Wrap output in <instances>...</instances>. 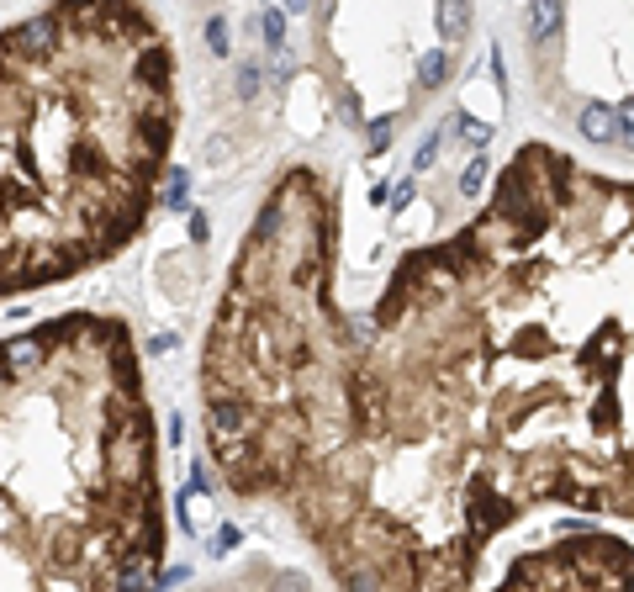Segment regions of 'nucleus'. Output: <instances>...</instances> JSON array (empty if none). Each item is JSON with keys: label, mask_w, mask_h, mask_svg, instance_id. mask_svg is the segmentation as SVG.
I'll return each mask as SVG.
<instances>
[{"label": "nucleus", "mask_w": 634, "mask_h": 592, "mask_svg": "<svg viewBox=\"0 0 634 592\" xmlns=\"http://www.w3.org/2000/svg\"><path fill=\"white\" fill-rule=\"evenodd\" d=\"M339 196L270 185L228 270L201 423L232 497L281 503L339 588H476L539 508L630 519V180L523 143L492 201L334 301Z\"/></svg>", "instance_id": "nucleus-1"}, {"label": "nucleus", "mask_w": 634, "mask_h": 592, "mask_svg": "<svg viewBox=\"0 0 634 592\" xmlns=\"http://www.w3.org/2000/svg\"><path fill=\"white\" fill-rule=\"evenodd\" d=\"M174 122V48L148 5L48 0L0 32V301L143 233Z\"/></svg>", "instance_id": "nucleus-2"}, {"label": "nucleus", "mask_w": 634, "mask_h": 592, "mask_svg": "<svg viewBox=\"0 0 634 592\" xmlns=\"http://www.w3.org/2000/svg\"><path fill=\"white\" fill-rule=\"evenodd\" d=\"M165 539L132 328L58 312L0 339V588H148Z\"/></svg>", "instance_id": "nucleus-3"}, {"label": "nucleus", "mask_w": 634, "mask_h": 592, "mask_svg": "<svg viewBox=\"0 0 634 592\" xmlns=\"http://www.w3.org/2000/svg\"><path fill=\"white\" fill-rule=\"evenodd\" d=\"M624 582H630V539L613 534L561 539L508 566V588H624Z\"/></svg>", "instance_id": "nucleus-4"}, {"label": "nucleus", "mask_w": 634, "mask_h": 592, "mask_svg": "<svg viewBox=\"0 0 634 592\" xmlns=\"http://www.w3.org/2000/svg\"><path fill=\"white\" fill-rule=\"evenodd\" d=\"M439 32L444 43H461L470 32V0H439Z\"/></svg>", "instance_id": "nucleus-5"}, {"label": "nucleus", "mask_w": 634, "mask_h": 592, "mask_svg": "<svg viewBox=\"0 0 634 592\" xmlns=\"http://www.w3.org/2000/svg\"><path fill=\"white\" fill-rule=\"evenodd\" d=\"M561 27V0H528V38H550Z\"/></svg>", "instance_id": "nucleus-6"}, {"label": "nucleus", "mask_w": 634, "mask_h": 592, "mask_svg": "<svg viewBox=\"0 0 634 592\" xmlns=\"http://www.w3.org/2000/svg\"><path fill=\"white\" fill-rule=\"evenodd\" d=\"M581 132H587L592 143H608V138H613V127H608V112H603V106H592V112H587V122H581Z\"/></svg>", "instance_id": "nucleus-7"}, {"label": "nucleus", "mask_w": 634, "mask_h": 592, "mask_svg": "<svg viewBox=\"0 0 634 592\" xmlns=\"http://www.w3.org/2000/svg\"><path fill=\"white\" fill-rule=\"evenodd\" d=\"M265 38H270V48L286 43V16H281V11H265Z\"/></svg>", "instance_id": "nucleus-8"}, {"label": "nucleus", "mask_w": 634, "mask_h": 592, "mask_svg": "<svg viewBox=\"0 0 634 592\" xmlns=\"http://www.w3.org/2000/svg\"><path fill=\"white\" fill-rule=\"evenodd\" d=\"M481 180H486V159H470V170H465L461 190H465V196H476V190H481Z\"/></svg>", "instance_id": "nucleus-9"}, {"label": "nucleus", "mask_w": 634, "mask_h": 592, "mask_svg": "<svg viewBox=\"0 0 634 592\" xmlns=\"http://www.w3.org/2000/svg\"><path fill=\"white\" fill-rule=\"evenodd\" d=\"M207 38H212V54H228V27H223V21H212Z\"/></svg>", "instance_id": "nucleus-10"}, {"label": "nucleus", "mask_w": 634, "mask_h": 592, "mask_svg": "<svg viewBox=\"0 0 634 592\" xmlns=\"http://www.w3.org/2000/svg\"><path fill=\"white\" fill-rule=\"evenodd\" d=\"M439 143H444V132H434V138L423 143V154H418V170H428V165H434V154H439Z\"/></svg>", "instance_id": "nucleus-11"}]
</instances>
